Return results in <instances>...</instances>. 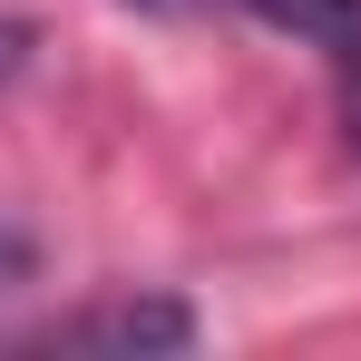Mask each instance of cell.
I'll return each mask as SVG.
<instances>
[{"label":"cell","instance_id":"cell-1","mask_svg":"<svg viewBox=\"0 0 361 361\" xmlns=\"http://www.w3.org/2000/svg\"><path fill=\"white\" fill-rule=\"evenodd\" d=\"M30 352H195V312L176 293H108L30 332Z\"/></svg>","mask_w":361,"mask_h":361},{"label":"cell","instance_id":"cell-2","mask_svg":"<svg viewBox=\"0 0 361 361\" xmlns=\"http://www.w3.org/2000/svg\"><path fill=\"white\" fill-rule=\"evenodd\" d=\"M244 10L293 39H322V49H361V0H244Z\"/></svg>","mask_w":361,"mask_h":361},{"label":"cell","instance_id":"cell-3","mask_svg":"<svg viewBox=\"0 0 361 361\" xmlns=\"http://www.w3.org/2000/svg\"><path fill=\"white\" fill-rule=\"evenodd\" d=\"M342 118H352V147H361V49H352V88H342Z\"/></svg>","mask_w":361,"mask_h":361},{"label":"cell","instance_id":"cell-4","mask_svg":"<svg viewBox=\"0 0 361 361\" xmlns=\"http://www.w3.org/2000/svg\"><path fill=\"white\" fill-rule=\"evenodd\" d=\"M127 10H147V20H185L195 0H127Z\"/></svg>","mask_w":361,"mask_h":361}]
</instances>
